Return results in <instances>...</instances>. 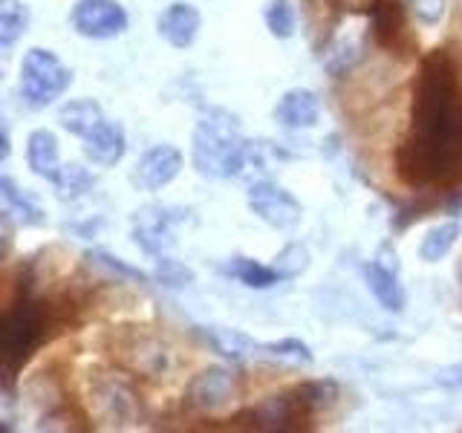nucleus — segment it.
<instances>
[{"label": "nucleus", "instance_id": "nucleus-1", "mask_svg": "<svg viewBox=\"0 0 462 433\" xmlns=\"http://www.w3.org/2000/svg\"><path fill=\"white\" fill-rule=\"evenodd\" d=\"M191 159L199 177L231 180L249 162V142L240 134V119L223 107H211L199 115L191 142Z\"/></svg>", "mask_w": 462, "mask_h": 433}, {"label": "nucleus", "instance_id": "nucleus-2", "mask_svg": "<svg viewBox=\"0 0 462 433\" xmlns=\"http://www.w3.org/2000/svg\"><path fill=\"white\" fill-rule=\"evenodd\" d=\"M72 84V72L58 61V55L50 50H29L21 61V98L29 110L50 107L55 98L67 93Z\"/></svg>", "mask_w": 462, "mask_h": 433}, {"label": "nucleus", "instance_id": "nucleus-3", "mask_svg": "<svg viewBox=\"0 0 462 433\" xmlns=\"http://www.w3.org/2000/svg\"><path fill=\"white\" fill-rule=\"evenodd\" d=\"M47 329V312L41 303L29 300L26 295L6 309L4 315V358H6V379L32 355Z\"/></svg>", "mask_w": 462, "mask_h": 433}, {"label": "nucleus", "instance_id": "nucleus-4", "mask_svg": "<svg viewBox=\"0 0 462 433\" xmlns=\"http://www.w3.org/2000/svg\"><path fill=\"white\" fill-rule=\"evenodd\" d=\"M318 410L312 408V401L303 393V387H292L286 390V393H278V396H269L254 408L243 410L237 416V422H245V428L252 430H303L310 428L312 416Z\"/></svg>", "mask_w": 462, "mask_h": 433}, {"label": "nucleus", "instance_id": "nucleus-5", "mask_svg": "<svg viewBox=\"0 0 462 433\" xmlns=\"http://www.w3.org/2000/svg\"><path fill=\"white\" fill-rule=\"evenodd\" d=\"M119 346V358L125 364L144 375V379H165V375L173 373L177 367V358H173V350L162 341L151 336V332H142V329H134V332H125V336L116 341Z\"/></svg>", "mask_w": 462, "mask_h": 433}, {"label": "nucleus", "instance_id": "nucleus-6", "mask_svg": "<svg viewBox=\"0 0 462 433\" xmlns=\"http://www.w3.org/2000/svg\"><path fill=\"white\" fill-rule=\"evenodd\" d=\"M370 35L382 50H393L402 55H413L419 41L408 32V9L404 0H370L367 6Z\"/></svg>", "mask_w": 462, "mask_h": 433}, {"label": "nucleus", "instance_id": "nucleus-7", "mask_svg": "<svg viewBox=\"0 0 462 433\" xmlns=\"http://www.w3.org/2000/svg\"><path fill=\"white\" fill-rule=\"evenodd\" d=\"M245 202H249V211L257 220H263L272 228H292L303 216V206L295 199V194L269 180L252 182L249 191H245Z\"/></svg>", "mask_w": 462, "mask_h": 433}, {"label": "nucleus", "instance_id": "nucleus-8", "mask_svg": "<svg viewBox=\"0 0 462 433\" xmlns=\"http://www.w3.org/2000/svg\"><path fill=\"white\" fill-rule=\"evenodd\" d=\"M188 211L171 208V206H144L134 216V240L136 245L151 257H162L177 237H173V226L185 223Z\"/></svg>", "mask_w": 462, "mask_h": 433}, {"label": "nucleus", "instance_id": "nucleus-9", "mask_svg": "<svg viewBox=\"0 0 462 433\" xmlns=\"http://www.w3.org/2000/svg\"><path fill=\"white\" fill-rule=\"evenodd\" d=\"M90 408L105 428H127L136 422L134 390L116 375H105L90 387Z\"/></svg>", "mask_w": 462, "mask_h": 433}, {"label": "nucleus", "instance_id": "nucleus-10", "mask_svg": "<svg viewBox=\"0 0 462 433\" xmlns=\"http://www.w3.org/2000/svg\"><path fill=\"white\" fill-rule=\"evenodd\" d=\"M72 29L84 38L107 41L127 29V12L119 0H79L72 6Z\"/></svg>", "mask_w": 462, "mask_h": 433}, {"label": "nucleus", "instance_id": "nucleus-11", "mask_svg": "<svg viewBox=\"0 0 462 433\" xmlns=\"http://www.w3.org/2000/svg\"><path fill=\"white\" fill-rule=\"evenodd\" d=\"M235 375L226 367L199 370L185 390V404L197 413H220L235 399Z\"/></svg>", "mask_w": 462, "mask_h": 433}, {"label": "nucleus", "instance_id": "nucleus-12", "mask_svg": "<svg viewBox=\"0 0 462 433\" xmlns=\"http://www.w3.org/2000/svg\"><path fill=\"white\" fill-rule=\"evenodd\" d=\"M180 170H182L180 148H173V144L162 142V144H156V148H151L136 162L134 185L139 188V191H159V188H165L168 182L177 180Z\"/></svg>", "mask_w": 462, "mask_h": 433}, {"label": "nucleus", "instance_id": "nucleus-13", "mask_svg": "<svg viewBox=\"0 0 462 433\" xmlns=\"http://www.w3.org/2000/svg\"><path fill=\"white\" fill-rule=\"evenodd\" d=\"M321 119V101L307 87L286 90L274 105V122L286 130H310Z\"/></svg>", "mask_w": 462, "mask_h": 433}, {"label": "nucleus", "instance_id": "nucleus-14", "mask_svg": "<svg viewBox=\"0 0 462 433\" xmlns=\"http://www.w3.org/2000/svg\"><path fill=\"white\" fill-rule=\"evenodd\" d=\"M125 151H127V139L119 122L105 119L90 136H84V156L98 168H113L116 162H122Z\"/></svg>", "mask_w": 462, "mask_h": 433}, {"label": "nucleus", "instance_id": "nucleus-15", "mask_svg": "<svg viewBox=\"0 0 462 433\" xmlns=\"http://www.w3.org/2000/svg\"><path fill=\"white\" fill-rule=\"evenodd\" d=\"M159 35H162L171 47L188 50L199 35L202 18L191 4H171L162 14H159Z\"/></svg>", "mask_w": 462, "mask_h": 433}, {"label": "nucleus", "instance_id": "nucleus-16", "mask_svg": "<svg viewBox=\"0 0 462 433\" xmlns=\"http://www.w3.org/2000/svg\"><path fill=\"white\" fill-rule=\"evenodd\" d=\"M26 162H29V170L35 173V177L47 180V182H55L58 173H61V156H58V139L52 130L47 127H38L29 134L26 139Z\"/></svg>", "mask_w": 462, "mask_h": 433}, {"label": "nucleus", "instance_id": "nucleus-17", "mask_svg": "<svg viewBox=\"0 0 462 433\" xmlns=\"http://www.w3.org/2000/svg\"><path fill=\"white\" fill-rule=\"evenodd\" d=\"M365 281L370 286L373 298L379 300V307L387 312H402L404 309V289L399 283V272L384 266L382 260H370L365 266Z\"/></svg>", "mask_w": 462, "mask_h": 433}, {"label": "nucleus", "instance_id": "nucleus-18", "mask_svg": "<svg viewBox=\"0 0 462 433\" xmlns=\"http://www.w3.org/2000/svg\"><path fill=\"white\" fill-rule=\"evenodd\" d=\"M58 122H61V127L67 130V134L84 139V136H90L101 122H105V113H101L98 101L76 98V101H69V105H64L61 110H58Z\"/></svg>", "mask_w": 462, "mask_h": 433}, {"label": "nucleus", "instance_id": "nucleus-19", "mask_svg": "<svg viewBox=\"0 0 462 433\" xmlns=\"http://www.w3.org/2000/svg\"><path fill=\"white\" fill-rule=\"evenodd\" d=\"M0 197H4V211L21 226H43L47 223V211H43L32 197H26L12 177L0 180Z\"/></svg>", "mask_w": 462, "mask_h": 433}, {"label": "nucleus", "instance_id": "nucleus-20", "mask_svg": "<svg viewBox=\"0 0 462 433\" xmlns=\"http://www.w3.org/2000/svg\"><path fill=\"white\" fill-rule=\"evenodd\" d=\"M223 274L240 281L243 286H249V289H269V286L283 281L281 272L274 266H263V263H257V260H252V257H228L223 263Z\"/></svg>", "mask_w": 462, "mask_h": 433}, {"label": "nucleus", "instance_id": "nucleus-21", "mask_svg": "<svg viewBox=\"0 0 462 433\" xmlns=\"http://www.w3.org/2000/svg\"><path fill=\"white\" fill-rule=\"evenodd\" d=\"M202 336H206V341L214 346L217 353L231 358V361H245V358H252L254 350H257V344L249 338V336H243L240 329H228V327H202Z\"/></svg>", "mask_w": 462, "mask_h": 433}, {"label": "nucleus", "instance_id": "nucleus-22", "mask_svg": "<svg viewBox=\"0 0 462 433\" xmlns=\"http://www.w3.org/2000/svg\"><path fill=\"white\" fill-rule=\"evenodd\" d=\"M55 185V194L58 199L64 202H72V199H81L87 197L96 188V177L90 168H84L79 162H69L61 168V173H58V180L52 182Z\"/></svg>", "mask_w": 462, "mask_h": 433}, {"label": "nucleus", "instance_id": "nucleus-23", "mask_svg": "<svg viewBox=\"0 0 462 433\" xmlns=\"http://www.w3.org/2000/svg\"><path fill=\"white\" fill-rule=\"evenodd\" d=\"M459 235H462V228H459L457 220L433 226L428 235L422 237V245H419V257H422L425 263H439V260L448 257V252H451L454 245H457Z\"/></svg>", "mask_w": 462, "mask_h": 433}, {"label": "nucleus", "instance_id": "nucleus-24", "mask_svg": "<svg viewBox=\"0 0 462 433\" xmlns=\"http://www.w3.org/2000/svg\"><path fill=\"white\" fill-rule=\"evenodd\" d=\"M29 26V9L21 0H0V50L9 52Z\"/></svg>", "mask_w": 462, "mask_h": 433}, {"label": "nucleus", "instance_id": "nucleus-25", "mask_svg": "<svg viewBox=\"0 0 462 433\" xmlns=\"http://www.w3.org/2000/svg\"><path fill=\"white\" fill-rule=\"evenodd\" d=\"M263 21L274 38L286 41L295 35V9L289 0H269L263 9Z\"/></svg>", "mask_w": 462, "mask_h": 433}, {"label": "nucleus", "instance_id": "nucleus-26", "mask_svg": "<svg viewBox=\"0 0 462 433\" xmlns=\"http://www.w3.org/2000/svg\"><path fill=\"white\" fill-rule=\"evenodd\" d=\"M153 281L165 289H185L194 283V272L188 269L180 260H173L168 254L156 257V269H153Z\"/></svg>", "mask_w": 462, "mask_h": 433}, {"label": "nucleus", "instance_id": "nucleus-27", "mask_svg": "<svg viewBox=\"0 0 462 433\" xmlns=\"http://www.w3.org/2000/svg\"><path fill=\"white\" fill-rule=\"evenodd\" d=\"M84 257L90 260L93 266L107 269L110 274H119V278H125V281H134V283H148V281H151V274H144L142 269L125 263L122 257H116V254H110V252H105V249H90Z\"/></svg>", "mask_w": 462, "mask_h": 433}, {"label": "nucleus", "instance_id": "nucleus-28", "mask_svg": "<svg viewBox=\"0 0 462 433\" xmlns=\"http://www.w3.org/2000/svg\"><path fill=\"white\" fill-rule=\"evenodd\" d=\"M260 350H266L272 358L289 361V364H303V367L312 364V350L300 338H281V341L263 344Z\"/></svg>", "mask_w": 462, "mask_h": 433}, {"label": "nucleus", "instance_id": "nucleus-29", "mask_svg": "<svg viewBox=\"0 0 462 433\" xmlns=\"http://www.w3.org/2000/svg\"><path fill=\"white\" fill-rule=\"evenodd\" d=\"M361 58V41L356 38H346L341 43H336V47L329 50L327 55V69H329V76H344V72H350L356 67V61Z\"/></svg>", "mask_w": 462, "mask_h": 433}, {"label": "nucleus", "instance_id": "nucleus-30", "mask_svg": "<svg viewBox=\"0 0 462 433\" xmlns=\"http://www.w3.org/2000/svg\"><path fill=\"white\" fill-rule=\"evenodd\" d=\"M274 269L281 272V278L283 281H289V278H298L300 272H307V266H310V252L303 249L300 243H289L286 249L274 257V263H272Z\"/></svg>", "mask_w": 462, "mask_h": 433}, {"label": "nucleus", "instance_id": "nucleus-31", "mask_svg": "<svg viewBox=\"0 0 462 433\" xmlns=\"http://www.w3.org/2000/svg\"><path fill=\"white\" fill-rule=\"evenodd\" d=\"M411 12L416 14L419 23L425 26H437L445 18V9H448V0H408Z\"/></svg>", "mask_w": 462, "mask_h": 433}, {"label": "nucleus", "instance_id": "nucleus-32", "mask_svg": "<svg viewBox=\"0 0 462 433\" xmlns=\"http://www.w3.org/2000/svg\"><path fill=\"white\" fill-rule=\"evenodd\" d=\"M437 384L448 387V390H459L462 387V361L459 364H451V367H442L437 373Z\"/></svg>", "mask_w": 462, "mask_h": 433}, {"label": "nucleus", "instance_id": "nucleus-33", "mask_svg": "<svg viewBox=\"0 0 462 433\" xmlns=\"http://www.w3.org/2000/svg\"><path fill=\"white\" fill-rule=\"evenodd\" d=\"M445 211L451 216H462V188L459 191H451V197L445 199Z\"/></svg>", "mask_w": 462, "mask_h": 433}]
</instances>
